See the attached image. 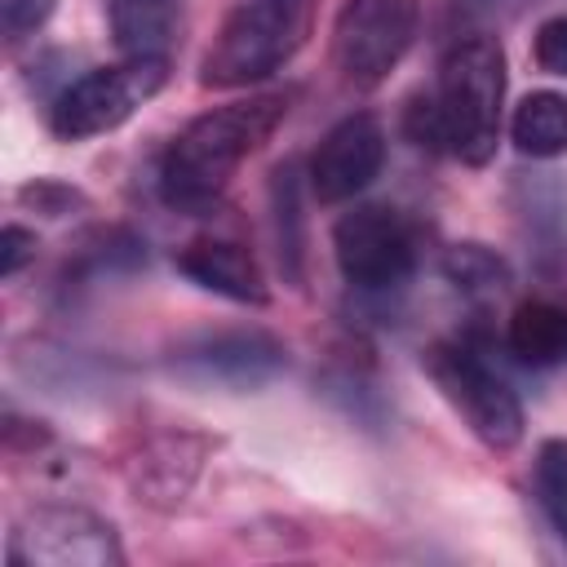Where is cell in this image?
Segmentation results:
<instances>
[{
  "mask_svg": "<svg viewBox=\"0 0 567 567\" xmlns=\"http://www.w3.org/2000/svg\"><path fill=\"white\" fill-rule=\"evenodd\" d=\"M505 111V49L487 31L456 35L425 93L408 97L403 133L412 146L452 155L470 168L492 164Z\"/></svg>",
  "mask_w": 567,
  "mask_h": 567,
  "instance_id": "1",
  "label": "cell"
},
{
  "mask_svg": "<svg viewBox=\"0 0 567 567\" xmlns=\"http://www.w3.org/2000/svg\"><path fill=\"white\" fill-rule=\"evenodd\" d=\"M292 97L288 93H248L226 106H213L195 115L164 151L155 190L177 213H204L221 199V190L235 182L244 159H252L275 128L288 120Z\"/></svg>",
  "mask_w": 567,
  "mask_h": 567,
  "instance_id": "2",
  "label": "cell"
},
{
  "mask_svg": "<svg viewBox=\"0 0 567 567\" xmlns=\"http://www.w3.org/2000/svg\"><path fill=\"white\" fill-rule=\"evenodd\" d=\"M319 0H239L199 58L204 89H248L279 75L310 40Z\"/></svg>",
  "mask_w": 567,
  "mask_h": 567,
  "instance_id": "3",
  "label": "cell"
},
{
  "mask_svg": "<svg viewBox=\"0 0 567 567\" xmlns=\"http://www.w3.org/2000/svg\"><path fill=\"white\" fill-rule=\"evenodd\" d=\"M425 377L434 381V390L443 394V403L465 421V430L492 447V452H514L523 443L527 416L518 394L509 390V381L483 363L478 350H470L465 341H434L421 359Z\"/></svg>",
  "mask_w": 567,
  "mask_h": 567,
  "instance_id": "4",
  "label": "cell"
},
{
  "mask_svg": "<svg viewBox=\"0 0 567 567\" xmlns=\"http://www.w3.org/2000/svg\"><path fill=\"white\" fill-rule=\"evenodd\" d=\"M168 58H120L111 66H93L58 89L49 102V128L62 142H89L128 124L164 84Z\"/></svg>",
  "mask_w": 567,
  "mask_h": 567,
  "instance_id": "5",
  "label": "cell"
},
{
  "mask_svg": "<svg viewBox=\"0 0 567 567\" xmlns=\"http://www.w3.org/2000/svg\"><path fill=\"white\" fill-rule=\"evenodd\" d=\"M332 257L350 288L359 292H394L412 279L421 261V235L412 217L385 204H359L332 226Z\"/></svg>",
  "mask_w": 567,
  "mask_h": 567,
  "instance_id": "6",
  "label": "cell"
},
{
  "mask_svg": "<svg viewBox=\"0 0 567 567\" xmlns=\"http://www.w3.org/2000/svg\"><path fill=\"white\" fill-rule=\"evenodd\" d=\"M421 0H346L332 18V66L350 89H377L412 49Z\"/></svg>",
  "mask_w": 567,
  "mask_h": 567,
  "instance_id": "7",
  "label": "cell"
},
{
  "mask_svg": "<svg viewBox=\"0 0 567 567\" xmlns=\"http://www.w3.org/2000/svg\"><path fill=\"white\" fill-rule=\"evenodd\" d=\"M13 567H120L115 527L84 505H35L9 532Z\"/></svg>",
  "mask_w": 567,
  "mask_h": 567,
  "instance_id": "8",
  "label": "cell"
},
{
  "mask_svg": "<svg viewBox=\"0 0 567 567\" xmlns=\"http://www.w3.org/2000/svg\"><path fill=\"white\" fill-rule=\"evenodd\" d=\"M381 164H385V128L372 111H354L319 137L306 164V182L319 204H346L363 186H372Z\"/></svg>",
  "mask_w": 567,
  "mask_h": 567,
  "instance_id": "9",
  "label": "cell"
},
{
  "mask_svg": "<svg viewBox=\"0 0 567 567\" xmlns=\"http://www.w3.org/2000/svg\"><path fill=\"white\" fill-rule=\"evenodd\" d=\"M173 368L199 385L257 390L288 368V350L261 328H230V332H208L186 341Z\"/></svg>",
  "mask_w": 567,
  "mask_h": 567,
  "instance_id": "10",
  "label": "cell"
},
{
  "mask_svg": "<svg viewBox=\"0 0 567 567\" xmlns=\"http://www.w3.org/2000/svg\"><path fill=\"white\" fill-rule=\"evenodd\" d=\"M177 270L190 284H199L204 292H217L226 301H239V306H266L270 301L266 270L257 266V257L239 239L199 235L177 252Z\"/></svg>",
  "mask_w": 567,
  "mask_h": 567,
  "instance_id": "11",
  "label": "cell"
},
{
  "mask_svg": "<svg viewBox=\"0 0 567 567\" xmlns=\"http://www.w3.org/2000/svg\"><path fill=\"white\" fill-rule=\"evenodd\" d=\"M505 346L527 368L567 363V306L558 297H523L505 323Z\"/></svg>",
  "mask_w": 567,
  "mask_h": 567,
  "instance_id": "12",
  "label": "cell"
},
{
  "mask_svg": "<svg viewBox=\"0 0 567 567\" xmlns=\"http://www.w3.org/2000/svg\"><path fill=\"white\" fill-rule=\"evenodd\" d=\"M106 22L124 58H168L182 31V0H106Z\"/></svg>",
  "mask_w": 567,
  "mask_h": 567,
  "instance_id": "13",
  "label": "cell"
},
{
  "mask_svg": "<svg viewBox=\"0 0 567 567\" xmlns=\"http://www.w3.org/2000/svg\"><path fill=\"white\" fill-rule=\"evenodd\" d=\"M509 142L532 159L567 155V93L536 89L509 115Z\"/></svg>",
  "mask_w": 567,
  "mask_h": 567,
  "instance_id": "14",
  "label": "cell"
},
{
  "mask_svg": "<svg viewBox=\"0 0 567 567\" xmlns=\"http://www.w3.org/2000/svg\"><path fill=\"white\" fill-rule=\"evenodd\" d=\"M439 270H443V279H447L465 301H474V306L501 301V297L514 288V270H509V261H505L496 248L478 244V239L452 244V248L443 252Z\"/></svg>",
  "mask_w": 567,
  "mask_h": 567,
  "instance_id": "15",
  "label": "cell"
},
{
  "mask_svg": "<svg viewBox=\"0 0 567 567\" xmlns=\"http://www.w3.org/2000/svg\"><path fill=\"white\" fill-rule=\"evenodd\" d=\"M195 470H199V452H186L182 439H159L137 461V492H146V501L173 505L190 487Z\"/></svg>",
  "mask_w": 567,
  "mask_h": 567,
  "instance_id": "16",
  "label": "cell"
},
{
  "mask_svg": "<svg viewBox=\"0 0 567 567\" xmlns=\"http://www.w3.org/2000/svg\"><path fill=\"white\" fill-rule=\"evenodd\" d=\"M536 496L554 532L567 540V439H545L536 447Z\"/></svg>",
  "mask_w": 567,
  "mask_h": 567,
  "instance_id": "17",
  "label": "cell"
},
{
  "mask_svg": "<svg viewBox=\"0 0 567 567\" xmlns=\"http://www.w3.org/2000/svg\"><path fill=\"white\" fill-rule=\"evenodd\" d=\"M270 195H275V239H279V261L288 266V275H297V261H301V235H297V164H292V159L275 168Z\"/></svg>",
  "mask_w": 567,
  "mask_h": 567,
  "instance_id": "18",
  "label": "cell"
},
{
  "mask_svg": "<svg viewBox=\"0 0 567 567\" xmlns=\"http://www.w3.org/2000/svg\"><path fill=\"white\" fill-rule=\"evenodd\" d=\"M532 58H536V66H540L545 75L567 80V13H554V18H545V22L536 27V35H532Z\"/></svg>",
  "mask_w": 567,
  "mask_h": 567,
  "instance_id": "19",
  "label": "cell"
},
{
  "mask_svg": "<svg viewBox=\"0 0 567 567\" xmlns=\"http://www.w3.org/2000/svg\"><path fill=\"white\" fill-rule=\"evenodd\" d=\"M53 9H58V0H0V31H4V40L18 44V40L35 35L53 18Z\"/></svg>",
  "mask_w": 567,
  "mask_h": 567,
  "instance_id": "20",
  "label": "cell"
},
{
  "mask_svg": "<svg viewBox=\"0 0 567 567\" xmlns=\"http://www.w3.org/2000/svg\"><path fill=\"white\" fill-rule=\"evenodd\" d=\"M18 199H22V204H31V208H35V213H44V217H66L71 208H80V204H84V195H80L75 186L53 182V177H35V182H27V186L18 190Z\"/></svg>",
  "mask_w": 567,
  "mask_h": 567,
  "instance_id": "21",
  "label": "cell"
},
{
  "mask_svg": "<svg viewBox=\"0 0 567 567\" xmlns=\"http://www.w3.org/2000/svg\"><path fill=\"white\" fill-rule=\"evenodd\" d=\"M31 257H35V230H27V226L9 221V226L0 230V275H4V279H13Z\"/></svg>",
  "mask_w": 567,
  "mask_h": 567,
  "instance_id": "22",
  "label": "cell"
},
{
  "mask_svg": "<svg viewBox=\"0 0 567 567\" xmlns=\"http://www.w3.org/2000/svg\"><path fill=\"white\" fill-rule=\"evenodd\" d=\"M532 0H461L465 18H478V22H509L527 9Z\"/></svg>",
  "mask_w": 567,
  "mask_h": 567,
  "instance_id": "23",
  "label": "cell"
}]
</instances>
